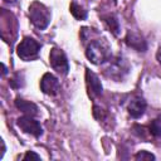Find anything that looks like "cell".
<instances>
[{"label":"cell","mask_w":161,"mask_h":161,"mask_svg":"<svg viewBox=\"0 0 161 161\" xmlns=\"http://www.w3.org/2000/svg\"><path fill=\"white\" fill-rule=\"evenodd\" d=\"M86 55L93 64H101L109 57V45L106 39H94L87 45Z\"/></svg>","instance_id":"cell-1"},{"label":"cell","mask_w":161,"mask_h":161,"mask_svg":"<svg viewBox=\"0 0 161 161\" xmlns=\"http://www.w3.org/2000/svg\"><path fill=\"white\" fill-rule=\"evenodd\" d=\"M29 18L36 29H45L50 23V10L42 3L34 1L29 6Z\"/></svg>","instance_id":"cell-2"},{"label":"cell","mask_w":161,"mask_h":161,"mask_svg":"<svg viewBox=\"0 0 161 161\" xmlns=\"http://www.w3.org/2000/svg\"><path fill=\"white\" fill-rule=\"evenodd\" d=\"M39 50H40V44L30 36H25L16 47L18 57L25 62L35 59L39 54Z\"/></svg>","instance_id":"cell-3"},{"label":"cell","mask_w":161,"mask_h":161,"mask_svg":"<svg viewBox=\"0 0 161 161\" xmlns=\"http://www.w3.org/2000/svg\"><path fill=\"white\" fill-rule=\"evenodd\" d=\"M49 62L50 65L53 67L54 70H57L59 74L65 75L68 74L69 70V63L67 59V55L64 54V52L59 48H52L50 53H49Z\"/></svg>","instance_id":"cell-4"},{"label":"cell","mask_w":161,"mask_h":161,"mask_svg":"<svg viewBox=\"0 0 161 161\" xmlns=\"http://www.w3.org/2000/svg\"><path fill=\"white\" fill-rule=\"evenodd\" d=\"M16 125L23 132L29 133V135H31L34 137H40L42 133H43V128H42L40 123L38 121H35L31 116H26L25 114V116L18 118Z\"/></svg>","instance_id":"cell-5"},{"label":"cell","mask_w":161,"mask_h":161,"mask_svg":"<svg viewBox=\"0 0 161 161\" xmlns=\"http://www.w3.org/2000/svg\"><path fill=\"white\" fill-rule=\"evenodd\" d=\"M40 89L43 91V93L48 96H57L60 91V84H59L58 78L53 75L52 73L43 74L40 79Z\"/></svg>","instance_id":"cell-6"},{"label":"cell","mask_w":161,"mask_h":161,"mask_svg":"<svg viewBox=\"0 0 161 161\" xmlns=\"http://www.w3.org/2000/svg\"><path fill=\"white\" fill-rule=\"evenodd\" d=\"M86 83H87L89 94L92 97H98L102 94L103 88H102V83H101L99 78L97 77L96 73H93L88 68H86Z\"/></svg>","instance_id":"cell-7"},{"label":"cell","mask_w":161,"mask_h":161,"mask_svg":"<svg viewBox=\"0 0 161 161\" xmlns=\"http://www.w3.org/2000/svg\"><path fill=\"white\" fill-rule=\"evenodd\" d=\"M125 42L126 44L137 50V52H145L147 49V45H146V42L143 40V38L141 35H138L137 33H133V31H128L126 38H125Z\"/></svg>","instance_id":"cell-8"},{"label":"cell","mask_w":161,"mask_h":161,"mask_svg":"<svg viewBox=\"0 0 161 161\" xmlns=\"http://www.w3.org/2000/svg\"><path fill=\"white\" fill-rule=\"evenodd\" d=\"M127 111L130 113L131 117L133 118H140L141 116H143L145 111H146V102L145 99H142L141 97H136L133 98L127 107Z\"/></svg>","instance_id":"cell-9"},{"label":"cell","mask_w":161,"mask_h":161,"mask_svg":"<svg viewBox=\"0 0 161 161\" xmlns=\"http://www.w3.org/2000/svg\"><path fill=\"white\" fill-rule=\"evenodd\" d=\"M15 106H16V108H18L19 111H21V112H23L24 114H26V116L34 117V116L38 114V106H36L35 103L30 102V101H25V99L18 97V98L15 99Z\"/></svg>","instance_id":"cell-10"},{"label":"cell","mask_w":161,"mask_h":161,"mask_svg":"<svg viewBox=\"0 0 161 161\" xmlns=\"http://www.w3.org/2000/svg\"><path fill=\"white\" fill-rule=\"evenodd\" d=\"M103 19H104V23L107 24L108 29L112 31V34L117 36L118 33H119V24H118L117 18L113 16V15H107V16H104Z\"/></svg>","instance_id":"cell-11"},{"label":"cell","mask_w":161,"mask_h":161,"mask_svg":"<svg viewBox=\"0 0 161 161\" xmlns=\"http://www.w3.org/2000/svg\"><path fill=\"white\" fill-rule=\"evenodd\" d=\"M69 10H70L72 15H73L75 19H78V20H84V19L87 18V10H84L80 5H78V4H75V3H72V4H70Z\"/></svg>","instance_id":"cell-12"},{"label":"cell","mask_w":161,"mask_h":161,"mask_svg":"<svg viewBox=\"0 0 161 161\" xmlns=\"http://www.w3.org/2000/svg\"><path fill=\"white\" fill-rule=\"evenodd\" d=\"M148 131H150V133H151L153 137H160V136H161V119H158V118L153 119V121L150 123Z\"/></svg>","instance_id":"cell-13"},{"label":"cell","mask_w":161,"mask_h":161,"mask_svg":"<svg viewBox=\"0 0 161 161\" xmlns=\"http://www.w3.org/2000/svg\"><path fill=\"white\" fill-rule=\"evenodd\" d=\"M155 158H156L155 155H152V153H150L148 151H145V150L138 151L135 155V160H137V161H148V160H155Z\"/></svg>","instance_id":"cell-14"},{"label":"cell","mask_w":161,"mask_h":161,"mask_svg":"<svg viewBox=\"0 0 161 161\" xmlns=\"http://www.w3.org/2000/svg\"><path fill=\"white\" fill-rule=\"evenodd\" d=\"M9 84L13 87V88H20L23 86V79L20 78V74H15L14 78H11L9 80Z\"/></svg>","instance_id":"cell-15"},{"label":"cell","mask_w":161,"mask_h":161,"mask_svg":"<svg viewBox=\"0 0 161 161\" xmlns=\"http://www.w3.org/2000/svg\"><path fill=\"white\" fill-rule=\"evenodd\" d=\"M23 160L24 161H31V160H35V161H38V160H40V156L39 155H36L35 152H33V151H28L25 155H24V157H23Z\"/></svg>","instance_id":"cell-16"},{"label":"cell","mask_w":161,"mask_h":161,"mask_svg":"<svg viewBox=\"0 0 161 161\" xmlns=\"http://www.w3.org/2000/svg\"><path fill=\"white\" fill-rule=\"evenodd\" d=\"M156 57H157V60H158V63L161 64V47L158 48V50H157V54H156Z\"/></svg>","instance_id":"cell-17"},{"label":"cell","mask_w":161,"mask_h":161,"mask_svg":"<svg viewBox=\"0 0 161 161\" xmlns=\"http://www.w3.org/2000/svg\"><path fill=\"white\" fill-rule=\"evenodd\" d=\"M1 67H3V74H6V72H8V69H6V67H5V64L3 63V64H1Z\"/></svg>","instance_id":"cell-18"},{"label":"cell","mask_w":161,"mask_h":161,"mask_svg":"<svg viewBox=\"0 0 161 161\" xmlns=\"http://www.w3.org/2000/svg\"><path fill=\"white\" fill-rule=\"evenodd\" d=\"M4 3H8V4H14V3H16V0H3Z\"/></svg>","instance_id":"cell-19"}]
</instances>
